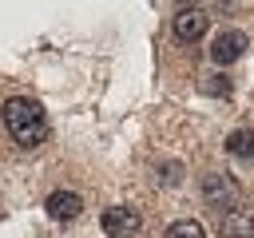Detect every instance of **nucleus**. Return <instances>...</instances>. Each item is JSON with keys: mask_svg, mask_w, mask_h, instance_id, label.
I'll list each match as a JSON object with an SVG mask.
<instances>
[{"mask_svg": "<svg viewBox=\"0 0 254 238\" xmlns=\"http://www.w3.org/2000/svg\"><path fill=\"white\" fill-rule=\"evenodd\" d=\"M4 127L8 135L20 143V147H40L48 139V115L36 99H24V95H12L4 103Z\"/></svg>", "mask_w": 254, "mask_h": 238, "instance_id": "f257e3e1", "label": "nucleus"}, {"mask_svg": "<svg viewBox=\"0 0 254 238\" xmlns=\"http://www.w3.org/2000/svg\"><path fill=\"white\" fill-rule=\"evenodd\" d=\"M99 222H103V234L107 238H135L139 226H143V218H139L135 206H107Z\"/></svg>", "mask_w": 254, "mask_h": 238, "instance_id": "f03ea898", "label": "nucleus"}, {"mask_svg": "<svg viewBox=\"0 0 254 238\" xmlns=\"http://www.w3.org/2000/svg\"><path fill=\"white\" fill-rule=\"evenodd\" d=\"M202 198H206V206L222 210V206H234L242 198V190H238V182L230 175H206L202 178Z\"/></svg>", "mask_w": 254, "mask_h": 238, "instance_id": "7ed1b4c3", "label": "nucleus"}, {"mask_svg": "<svg viewBox=\"0 0 254 238\" xmlns=\"http://www.w3.org/2000/svg\"><path fill=\"white\" fill-rule=\"evenodd\" d=\"M246 44H250V40H246V32H238V28L218 32V36H214V44H210V60L226 67V63H234V60L246 52Z\"/></svg>", "mask_w": 254, "mask_h": 238, "instance_id": "20e7f679", "label": "nucleus"}, {"mask_svg": "<svg viewBox=\"0 0 254 238\" xmlns=\"http://www.w3.org/2000/svg\"><path fill=\"white\" fill-rule=\"evenodd\" d=\"M218 234H222V238H254V210L234 202V206L218 218Z\"/></svg>", "mask_w": 254, "mask_h": 238, "instance_id": "39448f33", "label": "nucleus"}, {"mask_svg": "<svg viewBox=\"0 0 254 238\" xmlns=\"http://www.w3.org/2000/svg\"><path fill=\"white\" fill-rule=\"evenodd\" d=\"M206 24H210V20L190 4V8H183V12L175 16V36H179V40H187V44H194V40H202V36H206Z\"/></svg>", "mask_w": 254, "mask_h": 238, "instance_id": "423d86ee", "label": "nucleus"}, {"mask_svg": "<svg viewBox=\"0 0 254 238\" xmlns=\"http://www.w3.org/2000/svg\"><path fill=\"white\" fill-rule=\"evenodd\" d=\"M44 206H48V214L60 218V222H71V218L83 214V198H79L75 190H56V194H48Z\"/></svg>", "mask_w": 254, "mask_h": 238, "instance_id": "0eeeda50", "label": "nucleus"}, {"mask_svg": "<svg viewBox=\"0 0 254 238\" xmlns=\"http://www.w3.org/2000/svg\"><path fill=\"white\" fill-rule=\"evenodd\" d=\"M226 151H230L234 159H254V131H246V127L230 131V139H226Z\"/></svg>", "mask_w": 254, "mask_h": 238, "instance_id": "6e6552de", "label": "nucleus"}, {"mask_svg": "<svg viewBox=\"0 0 254 238\" xmlns=\"http://www.w3.org/2000/svg\"><path fill=\"white\" fill-rule=\"evenodd\" d=\"M163 238H206V230H202V222H194V218H179V222L167 226Z\"/></svg>", "mask_w": 254, "mask_h": 238, "instance_id": "1a4fd4ad", "label": "nucleus"}, {"mask_svg": "<svg viewBox=\"0 0 254 238\" xmlns=\"http://www.w3.org/2000/svg\"><path fill=\"white\" fill-rule=\"evenodd\" d=\"M179 4H183V8H190V4H198V0H179Z\"/></svg>", "mask_w": 254, "mask_h": 238, "instance_id": "9d476101", "label": "nucleus"}]
</instances>
